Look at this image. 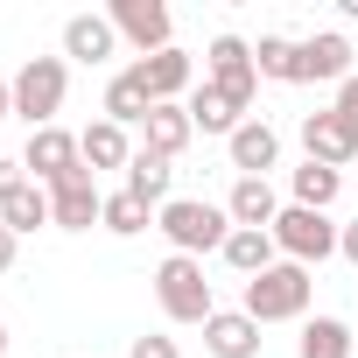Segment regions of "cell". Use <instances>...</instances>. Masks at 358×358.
<instances>
[{"label": "cell", "mask_w": 358, "mask_h": 358, "mask_svg": "<svg viewBox=\"0 0 358 358\" xmlns=\"http://www.w3.org/2000/svg\"><path fill=\"white\" fill-rule=\"evenodd\" d=\"M232 274H246V281H260L274 260H281V246H274V232H246V225H232V239H225V253H218Z\"/></svg>", "instance_id": "obj_19"}, {"label": "cell", "mask_w": 358, "mask_h": 358, "mask_svg": "<svg viewBox=\"0 0 358 358\" xmlns=\"http://www.w3.org/2000/svg\"><path fill=\"white\" fill-rule=\"evenodd\" d=\"M337 113H351V120H358V71L337 85Z\"/></svg>", "instance_id": "obj_29"}, {"label": "cell", "mask_w": 358, "mask_h": 358, "mask_svg": "<svg viewBox=\"0 0 358 358\" xmlns=\"http://www.w3.org/2000/svg\"><path fill=\"white\" fill-rule=\"evenodd\" d=\"M0 120H15V78H0Z\"/></svg>", "instance_id": "obj_32"}, {"label": "cell", "mask_w": 358, "mask_h": 358, "mask_svg": "<svg viewBox=\"0 0 358 358\" xmlns=\"http://www.w3.org/2000/svg\"><path fill=\"white\" fill-rule=\"evenodd\" d=\"M0 225H8L15 239H22V232H36V225H57V218H50V190H43V183L15 190L8 204H0Z\"/></svg>", "instance_id": "obj_24"}, {"label": "cell", "mask_w": 358, "mask_h": 358, "mask_svg": "<svg viewBox=\"0 0 358 358\" xmlns=\"http://www.w3.org/2000/svg\"><path fill=\"white\" fill-rule=\"evenodd\" d=\"M295 64H302V43H288V36H260V43H253V71H260V78L295 85Z\"/></svg>", "instance_id": "obj_25"}, {"label": "cell", "mask_w": 358, "mask_h": 358, "mask_svg": "<svg viewBox=\"0 0 358 358\" xmlns=\"http://www.w3.org/2000/svg\"><path fill=\"white\" fill-rule=\"evenodd\" d=\"M64 99H71V64L64 57H29L15 71V120H29V134L57 127Z\"/></svg>", "instance_id": "obj_4"}, {"label": "cell", "mask_w": 358, "mask_h": 358, "mask_svg": "<svg viewBox=\"0 0 358 358\" xmlns=\"http://www.w3.org/2000/svg\"><path fill=\"white\" fill-rule=\"evenodd\" d=\"M50 218H57L64 232H92V225L106 218V190H99V176H92V169L50 190Z\"/></svg>", "instance_id": "obj_10"}, {"label": "cell", "mask_w": 358, "mask_h": 358, "mask_svg": "<svg viewBox=\"0 0 358 358\" xmlns=\"http://www.w3.org/2000/svg\"><path fill=\"white\" fill-rule=\"evenodd\" d=\"M22 169H29V183L57 190V183H71V176H85V148H78V134H64V127H43V134H29V148H22Z\"/></svg>", "instance_id": "obj_8"}, {"label": "cell", "mask_w": 358, "mask_h": 358, "mask_svg": "<svg viewBox=\"0 0 358 358\" xmlns=\"http://www.w3.org/2000/svg\"><path fill=\"white\" fill-rule=\"evenodd\" d=\"M295 358H358V337H351V323H337V316H309Z\"/></svg>", "instance_id": "obj_23"}, {"label": "cell", "mask_w": 358, "mask_h": 358, "mask_svg": "<svg viewBox=\"0 0 358 358\" xmlns=\"http://www.w3.org/2000/svg\"><path fill=\"white\" fill-rule=\"evenodd\" d=\"M225 211H232V225H246V232H274L281 197H274V183H267V176H239V183H232V197H225Z\"/></svg>", "instance_id": "obj_14"}, {"label": "cell", "mask_w": 358, "mask_h": 358, "mask_svg": "<svg viewBox=\"0 0 358 358\" xmlns=\"http://www.w3.org/2000/svg\"><path fill=\"white\" fill-rule=\"evenodd\" d=\"M190 134H197V127H190V113H183V106H155V113L141 120V148H148V155H162V162L183 155V148H190Z\"/></svg>", "instance_id": "obj_18"}, {"label": "cell", "mask_w": 358, "mask_h": 358, "mask_svg": "<svg viewBox=\"0 0 358 358\" xmlns=\"http://www.w3.org/2000/svg\"><path fill=\"white\" fill-rule=\"evenodd\" d=\"M155 232H162L176 253L204 260V253H225V239H232V211H225V204H204V197H169V204L155 211Z\"/></svg>", "instance_id": "obj_1"}, {"label": "cell", "mask_w": 358, "mask_h": 358, "mask_svg": "<svg viewBox=\"0 0 358 358\" xmlns=\"http://www.w3.org/2000/svg\"><path fill=\"white\" fill-rule=\"evenodd\" d=\"M302 155H309V162H323V169H344V162L358 155V120H351V113H337V106L302 113Z\"/></svg>", "instance_id": "obj_9"}, {"label": "cell", "mask_w": 358, "mask_h": 358, "mask_svg": "<svg viewBox=\"0 0 358 358\" xmlns=\"http://www.w3.org/2000/svg\"><path fill=\"white\" fill-rule=\"evenodd\" d=\"M309 295H316V274L295 267V260H274L260 281H246V316L267 330V323H309Z\"/></svg>", "instance_id": "obj_2"}, {"label": "cell", "mask_w": 358, "mask_h": 358, "mask_svg": "<svg viewBox=\"0 0 358 358\" xmlns=\"http://www.w3.org/2000/svg\"><path fill=\"white\" fill-rule=\"evenodd\" d=\"M358 64H351V43L337 36V29H323V36H302V64H295V85H344Z\"/></svg>", "instance_id": "obj_11"}, {"label": "cell", "mask_w": 358, "mask_h": 358, "mask_svg": "<svg viewBox=\"0 0 358 358\" xmlns=\"http://www.w3.org/2000/svg\"><path fill=\"white\" fill-rule=\"evenodd\" d=\"M337 190H344V169H323V162L288 169V197H295L302 211H330V204H337Z\"/></svg>", "instance_id": "obj_21"}, {"label": "cell", "mask_w": 358, "mask_h": 358, "mask_svg": "<svg viewBox=\"0 0 358 358\" xmlns=\"http://www.w3.org/2000/svg\"><path fill=\"white\" fill-rule=\"evenodd\" d=\"M127 358H183V351H176V337H134Z\"/></svg>", "instance_id": "obj_27"}, {"label": "cell", "mask_w": 358, "mask_h": 358, "mask_svg": "<svg viewBox=\"0 0 358 358\" xmlns=\"http://www.w3.org/2000/svg\"><path fill=\"white\" fill-rule=\"evenodd\" d=\"M78 148H85V169H92V176L134 162V141H127V127H113V120H92V127L78 134Z\"/></svg>", "instance_id": "obj_20"}, {"label": "cell", "mask_w": 358, "mask_h": 358, "mask_svg": "<svg viewBox=\"0 0 358 358\" xmlns=\"http://www.w3.org/2000/svg\"><path fill=\"white\" fill-rule=\"evenodd\" d=\"M106 22H113V29H120V43H134L141 57L176 50V15L162 8V0H113V8H106Z\"/></svg>", "instance_id": "obj_7"}, {"label": "cell", "mask_w": 358, "mask_h": 358, "mask_svg": "<svg viewBox=\"0 0 358 358\" xmlns=\"http://www.w3.org/2000/svg\"><path fill=\"white\" fill-rule=\"evenodd\" d=\"M204 85H218L239 113H253V99H260L253 43H246V36H211V50H204Z\"/></svg>", "instance_id": "obj_6"}, {"label": "cell", "mask_w": 358, "mask_h": 358, "mask_svg": "<svg viewBox=\"0 0 358 358\" xmlns=\"http://www.w3.org/2000/svg\"><path fill=\"white\" fill-rule=\"evenodd\" d=\"M337 232L344 225H330V211H302V204H281V218H274V246L295 267H323L337 253Z\"/></svg>", "instance_id": "obj_5"}, {"label": "cell", "mask_w": 358, "mask_h": 358, "mask_svg": "<svg viewBox=\"0 0 358 358\" xmlns=\"http://www.w3.org/2000/svg\"><path fill=\"white\" fill-rule=\"evenodd\" d=\"M15 253H22V239H15L8 225H0V274H8V267H15Z\"/></svg>", "instance_id": "obj_31"}, {"label": "cell", "mask_w": 358, "mask_h": 358, "mask_svg": "<svg viewBox=\"0 0 358 358\" xmlns=\"http://www.w3.org/2000/svg\"><path fill=\"white\" fill-rule=\"evenodd\" d=\"M0 358H8V323H0Z\"/></svg>", "instance_id": "obj_33"}, {"label": "cell", "mask_w": 358, "mask_h": 358, "mask_svg": "<svg viewBox=\"0 0 358 358\" xmlns=\"http://www.w3.org/2000/svg\"><path fill=\"white\" fill-rule=\"evenodd\" d=\"M127 190L148 204V211H162L169 204V190H176V169L162 162V155H148V148H134V162H127Z\"/></svg>", "instance_id": "obj_22"}, {"label": "cell", "mask_w": 358, "mask_h": 358, "mask_svg": "<svg viewBox=\"0 0 358 358\" xmlns=\"http://www.w3.org/2000/svg\"><path fill=\"white\" fill-rule=\"evenodd\" d=\"M225 155H232V169H239V176H267V169H281V134L253 113V120L225 141Z\"/></svg>", "instance_id": "obj_13"}, {"label": "cell", "mask_w": 358, "mask_h": 358, "mask_svg": "<svg viewBox=\"0 0 358 358\" xmlns=\"http://www.w3.org/2000/svg\"><path fill=\"white\" fill-rule=\"evenodd\" d=\"M337 253H344V260H351V267H358V218H351V225H344V232H337Z\"/></svg>", "instance_id": "obj_30"}, {"label": "cell", "mask_w": 358, "mask_h": 358, "mask_svg": "<svg viewBox=\"0 0 358 358\" xmlns=\"http://www.w3.org/2000/svg\"><path fill=\"white\" fill-rule=\"evenodd\" d=\"M183 113H190V127H197V134H225V141H232V134L253 120V113H239V106H232L218 85H197V92L183 99Z\"/></svg>", "instance_id": "obj_17"}, {"label": "cell", "mask_w": 358, "mask_h": 358, "mask_svg": "<svg viewBox=\"0 0 358 358\" xmlns=\"http://www.w3.org/2000/svg\"><path fill=\"white\" fill-rule=\"evenodd\" d=\"M204 351L211 358H260V323L246 309H218L204 323Z\"/></svg>", "instance_id": "obj_15"}, {"label": "cell", "mask_w": 358, "mask_h": 358, "mask_svg": "<svg viewBox=\"0 0 358 358\" xmlns=\"http://www.w3.org/2000/svg\"><path fill=\"white\" fill-rule=\"evenodd\" d=\"M148 218H155V211H148V204H141L134 190H113V197H106V218H99V225H106L113 239H134V232H148Z\"/></svg>", "instance_id": "obj_26"}, {"label": "cell", "mask_w": 358, "mask_h": 358, "mask_svg": "<svg viewBox=\"0 0 358 358\" xmlns=\"http://www.w3.org/2000/svg\"><path fill=\"white\" fill-rule=\"evenodd\" d=\"M113 50H120V29L106 15H71L64 22V57L71 64H106Z\"/></svg>", "instance_id": "obj_16"}, {"label": "cell", "mask_w": 358, "mask_h": 358, "mask_svg": "<svg viewBox=\"0 0 358 358\" xmlns=\"http://www.w3.org/2000/svg\"><path fill=\"white\" fill-rule=\"evenodd\" d=\"M15 190H29V169H22V162H8V155H0V204H8Z\"/></svg>", "instance_id": "obj_28"}, {"label": "cell", "mask_w": 358, "mask_h": 358, "mask_svg": "<svg viewBox=\"0 0 358 358\" xmlns=\"http://www.w3.org/2000/svg\"><path fill=\"white\" fill-rule=\"evenodd\" d=\"M155 113V92H148V71H141V57L127 64V71H113V85H106V120L113 127H141Z\"/></svg>", "instance_id": "obj_12"}, {"label": "cell", "mask_w": 358, "mask_h": 358, "mask_svg": "<svg viewBox=\"0 0 358 358\" xmlns=\"http://www.w3.org/2000/svg\"><path fill=\"white\" fill-rule=\"evenodd\" d=\"M155 302H162L169 323H211V316H218L211 281H204V260H190V253H169V260L155 267Z\"/></svg>", "instance_id": "obj_3"}]
</instances>
